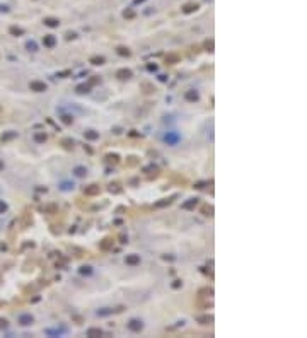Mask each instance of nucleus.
<instances>
[{
  "label": "nucleus",
  "instance_id": "1",
  "mask_svg": "<svg viewBox=\"0 0 307 338\" xmlns=\"http://www.w3.org/2000/svg\"><path fill=\"white\" fill-rule=\"evenodd\" d=\"M179 133L178 131H167L165 133V137H164V140L167 142V145H176L178 142H179Z\"/></svg>",
  "mask_w": 307,
  "mask_h": 338
},
{
  "label": "nucleus",
  "instance_id": "2",
  "mask_svg": "<svg viewBox=\"0 0 307 338\" xmlns=\"http://www.w3.org/2000/svg\"><path fill=\"white\" fill-rule=\"evenodd\" d=\"M128 328H130L131 331H142V328H144V323H142L140 319H130V323H128Z\"/></svg>",
  "mask_w": 307,
  "mask_h": 338
},
{
  "label": "nucleus",
  "instance_id": "3",
  "mask_svg": "<svg viewBox=\"0 0 307 338\" xmlns=\"http://www.w3.org/2000/svg\"><path fill=\"white\" fill-rule=\"evenodd\" d=\"M31 89L33 91H38V92H41V91H46V84L44 82H31Z\"/></svg>",
  "mask_w": 307,
  "mask_h": 338
},
{
  "label": "nucleus",
  "instance_id": "4",
  "mask_svg": "<svg viewBox=\"0 0 307 338\" xmlns=\"http://www.w3.org/2000/svg\"><path fill=\"white\" fill-rule=\"evenodd\" d=\"M19 323H21L22 326H27V324L33 323V316H31V314H22V316L19 318Z\"/></svg>",
  "mask_w": 307,
  "mask_h": 338
},
{
  "label": "nucleus",
  "instance_id": "5",
  "mask_svg": "<svg viewBox=\"0 0 307 338\" xmlns=\"http://www.w3.org/2000/svg\"><path fill=\"white\" fill-rule=\"evenodd\" d=\"M73 172H75V176L82 178V176H85V174H87V169L84 168V166H77V168L73 169Z\"/></svg>",
  "mask_w": 307,
  "mask_h": 338
},
{
  "label": "nucleus",
  "instance_id": "6",
  "mask_svg": "<svg viewBox=\"0 0 307 338\" xmlns=\"http://www.w3.org/2000/svg\"><path fill=\"white\" fill-rule=\"evenodd\" d=\"M126 263L128 265H137V263H140V256H137V255L126 256Z\"/></svg>",
  "mask_w": 307,
  "mask_h": 338
},
{
  "label": "nucleus",
  "instance_id": "7",
  "mask_svg": "<svg viewBox=\"0 0 307 338\" xmlns=\"http://www.w3.org/2000/svg\"><path fill=\"white\" fill-rule=\"evenodd\" d=\"M186 99H188V101H198V92L188 91V92H186Z\"/></svg>",
  "mask_w": 307,
  "mask_h": 338
},
{
  "label": "nucleus",
  "instance_id": "8",
  "mask_svg": "<svg viewBox=\"0 0 307 338\" xmlns=\"http://www.w3.org/2000/svg\"><path fill=\"white\" fill-rule=\"evenodd\" d=\"M87 335H89V337H101L103 331H101L99 328H90L89 331H87Z\"/></svg>",
  "mask_w": 307,
  "mask_h": 338
},
{
  "label": "nucleus",
  "instance_id": "9",
  "mask_svg": "<svg viewBox=\"0 0 307 338\" xmlns=\"http://www.w3.org/2000/svg\"><path fill=\"white\" fill-rule=\"evenodd\" d=\"M114 309H109V307H104V309H99L97 311V316H108V314H111Z\"/></svg>",
  "mask_w": 307,
  "mask_h": 338
},
{
  "label": "nucleus",
  "instance_id": "10",
  "mask_svg": "<svg viewBox=\"0 0 307 338\" xmlns=\"http://www.w3.org/2000/svg\"><path fill=\"white\" fill-rule=\"evenodd\" d=\"M118 77L128 79V77H131V72H130V70H120V72H118Z\"/></svg>",
  "mask_w": 307,
  "mask_h": 338
},
{
  "label": "nucleus",
  "instance_id": "11",
  "mask_svg": "<svg viewBox=\"0 0 307 338\" xmlns=\"http://www.w3.org/2000/svg\"><path fill=\"white\" fill-rule=\"evenodd\" d=\"M44 44L51 48V46L55 44V38H53V36H46V38H44Z\"/></svg>",
  "mask_w": 307,
  "mask_h": 338
},
{
  "label": "nucleus",
  "instance_id": "12",
  "mask_svg": "<svg viewBox=\"0 0 307 338\" xmlns=\"http://www.w3.org/2000/svg\"><path fill=\"white\" fill-rule=\"evenodd\" d=\"M85 137H87L89 140H96V138L99 137V133H96V131H85Z\"/></svg>",
  "mask_w": 307,
  "mask_h": 338
},
{
  "label": "nucleus",
  "instance_id": "13",
  "mask_svg": "<svg viewBox=\"0 0 307 338\" xmlns=\"http://www.w3.org/2000/svg\"><path fill=\"white\" fill-rule=\"evenodd\" d=\"M97 191H99V188L96 186V185H92V188H87V190H85L87 195H94V193H97Z\"/></svg>",
  "mask_w": 307,
  "mask_h": 338
},
{
  "label": "nucleus",
  "instance_id": "14",
  "mask_svg": "<svg viewBox=\"0 0 307 338\" xmlns=\"http://www.w3.org/2000/svg\"><path fill=\"white\" fill-rule=\"evenodd\" d=\"M193 205H196V200H189L188 203H184V205H183V207H184V208H191V207H193Z\"/></svg>",
  "mask_w": 307,
  "mask_h": 338
},
{
  "label": "nucleus",
  "instance_id": "15",
  "mask_svg": "<svg viewBox=\"0 0 307 338\" xmlns=\"http://www.w3.org/2000/svg\"><path fill=\"white\" fill-rule=\"evenodd\" d=\"M80 273H84V275H89V273H90V266H82Z\"/></svg>",
  "mask_w": 307,
  "mask_h": 338
},
{
  "label": "nucleus",
  "instance_id": "16",
  "mask_svg": "<svg viewBox=\"0 0 307 338\" xmlns=\"http://www.w3.org/2000/svg\"><path fill=\"white\" fill-rule=\"evenodd\" d=\"M46 24H48V26H58V21H55V19H48V21H46Z\"/></svg>",
  "mask_w": 307,
  "mask_h": 338
},
{
  "label": "nucleus",
  "instance_id": "17",
  "mask_svg": "<svg viewBox=\"0 0 307 338\" xmlns=\"http://www.w3.org/2000/svg\"><path fill=\"white\" fill-rule=\"evenodd\" d=\"M92 62H94V65H101V63L104 62V58H94Z\"/></svg>",
  "mask_w": 307,
  "mask_h": 338
},
{
  "label": "nucleus",
  "instance_id": "18",
  "mask_svg": "<svg viewBox=\"0 0 307 338\" xmlns=\"http://www.w3.org/2000/svg\"><path fill=\"white\" fill-rule=\"evenodd\" d=\"M36 140H39V142H44V140H46V135H41V133H39V135H36Z\"/></svg>",
  "mask_w": 307,
  "mask_h": 338
},
{
  "label": "nucleus",
  "instance_id": "19",
  "mask_svg": "<svg viewBox=\"0 0 307 338\" xmlns=\"http://www.w3.org/2000/svg\"><path fill=\"white\" fill-rule=\"evenodd\" d=\"M27 48H29L31 51H36V44H34V43H27Z\"/></svg>",
  "mask_w": 307,
  "mask_h": 338
},
{
  "label": "nucleus",
  "instance_id": "20",
  "mask_svg": "<svg viewBox=\"0 0 307 338\" xmlns=\"http://www.w3.org/2000/svg\"><path fill=\"white\" fill-rule=\"evenodd\" d=\"M89 91V87L87 86H82V87H79V92H87Z\"/></svg>",
  "mask_w": 307,
  "mask_h": 338
},
{
  "label": "nucleus",
  "instance_id": "21",
  "mask_svg": "<svg viewBox=\"0 0 307 338\" xmlns=\"http://www.w3.org/2000/svg\"><path fill=\"white\" fill-rule=\"evenodd\" d=\"M120 55H130V51L125 50V48H120Z\"/></svg>",
  "mask_w": 307,
  "mask_h": 338
},
{
  "label": "nucleus",
  "instance_id": "22",
  "mask_svg": "<svg viewBox=\"0 0 307 338\" xmlns=\"http://www.w3.org/2000/svg\"><path fill=\"white\" fill-rule=\"evenodd\" d=\"M63 121H65V123H70L72 120H70V116H63Z\"/></svg>",
  "mask_w": 307,
  "mask_h": 338
},
{
  "label": "nucleus",
  "instance_id": "23",
  "mask_svg": "<svg viewBox=\"0 0 307 338\" xmlns=\"http://www.w3.org/2000/svg\"><path fill=\"white\" fill-rule=\"evenodd\" d=\"M0 210H5V205L3 203H0Z\"/></svg>",
  "mask_w": 307,
  "mask_h": 338
}]
</instances>
